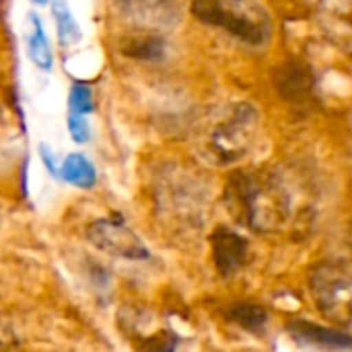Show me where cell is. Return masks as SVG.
<instances>
[{"label": "cell", "instance_id": "obj_13", "mask_svg": "<svg viewBox=\"0 0 352 352\" xmlns=\"http://www.w3.org/2000/svg\"><path fill=\"white\" fill-rule=\"evenodd\" d=\"M52 14H54V21H56V31H58V39H60V45L68 47L76 41H80L82 33H80V27L68 6L66 0H54L52 2Z\"/></svg>", "mask_w": 352, "mask_h": 352}, {"label": "cell", "instance_id": "obj_15", "mask_svg": "<svg viewBox=\"0 0 352 352\" xmlns=\"http://www.w3.org/2000/svg\"><path fill=\"white\" fill-rule=\"evenodd\" d=\"M231 320L245 330H260L262 326H266L268 316L262 307L254 303H241L231 309Z\"/></svg>", "mask_w": 352, "mask_h": 352}, {"label": "cell", "instance_id": "obj_2", "mask_svg": "<svg viewBox=\"0 0 352 352\" xmlns=\"http://www.w3.org/2000/svg\"><path fill=\"white\" fill-rule=\"evenodd\" d=\"M260 111L252 103H235L214 116L206 126L200 153L212 165L225 167L241 161L258 140Z\"/></svg>", "mask_w": 352, "mask_h": 352}, {"label": "cell", "instance_id": "obj_1", "mask_svg": "<svg viewBox=\"0 0 352 352\" xmlns=\"http://www.w3.org/2000/svg\"><path fill=\"white\" fill-rule=\"evenodd\" d=\"M229 212L245 227L270 233L278 231L291 212V200L276 177L264 171H237L225 192Z\"/></svg>", "mask_w": 352, "mask_h": 352}, {"label": "cell", "instance_id": "obj_10", "mask_svg": "<svg viewBox=\"0 0 352 352\" xmlns=\"http://www.w3.org/2000/svg\"><path fill=\"white\" fill-rule=\"evenodd\" d=\"M167 41L163 35L155 31H144L138 37H130L122 43V54L134 58V60H144V62H157L165 58Z\"/></svg>", "mask_w": 352, "mask_h": 352}, {"label": "cell", "instance_id": "obj_8", "mask_svg": "<svg viewBox=\"0 0 352 352\" xmlns=\"http://www.w3.org/2000/svg\"><path fill=\"white\" fill-rule=\"evenodd\" d=\"M314 82H316V76L307 68V64L293 60V62H287L278 68L276 87L289 101L307 99L311 89H314Z\"/></svg>", "mask_w": 352, "mask_h": 352}, {"label": "cell", "instance_id": "obj_11", "mask_svg": "<svg viewBox=\"0 0 352 352\" xmlns=\"http://www.w3.org/2000/svg\"><path fill=\"white\" fill-rule=\"evenodd\" d=\"M29 33H27V54L31 58V62L43 70V72H50L54 68V52H52V45L45 37V31H43V25L39 21L37 14H29Z\"/></svg>", "mask_w": 352, "mask_h": 352}, {"label": "cell", "instance_id": "obj_12", "mask_svg": "<svg viewBox=\"0 0 352 352\" xmlns=\"http://www.w3.org/2000/svg\"><path fill=\"white\" fill-rule=\"evenodd\" d=\"M60 177L80 190H91L97 184V171L95 165L80 153L68 155L60 165Z\"/></svg>", "mask_w": 352, "mask_h": 352}, {"label": "cell", "instance_id": "obj_14", "mask_svg": "<svg viewBox=\"0 0 352 352\" xmlns=\"http://www.w3.org/2000/svg\"><path fill=\"white\" fill-rule=\"evenodd\" d=\"M95 111V99H93V89L82 82L76 80L72 82L70 91H68V113H76V116H89Z\"/></svg>", "mask_w": 352, "mask_h": 352}, {"label": "cell", "instance_id": "obj_9", "mask_svg": "<svg viewBox=\"0 0 352 352\" xmlns=\"http://www.w3.org/2000/svg\"><path fill=\"white\" fill-rule=\"evenodd\" d=\"M289 332L293 338L301 344L309 346H324V349H352V336L338 332V330H328L314 326L305 320H295L289 324Z\"/></svg>", "mask_w": 352, "mask_h": 352}, {"label": "cell", "instance_id": "obj_17", "mask_svg": "<svg viewBox=\"0 0 352 352\" xmlns=\"http://www.w3.org/2000/svg\"><path fill=\"white\" fill-rule=\"evenodd\" d=\"M39 155H41V161H43L45 169H47L54 177H60V169H58V165H56V161H54V155L50 153V148H47L45 144H39Z\"/></svg>", "mask_w": 352, "mask_h": 352}, {"label": "cell", "instance_id": "obj_4", "mask_svg": "<svg viewBox=\"0 0 352 352\" xmlns=\"http://www.w3.org/2000/svg\"><path fill=\"white\" fill-rule=\"evenodd\" d=\"M320 314L340 326H352V272L336 264H320L309 278Z\"/></svg>", "mask_w": 352, "mask_h": 352}, {"label": "cell", "instance_id": "obj_16", "mask_svg": "<svg viewBox=\"0 0 352 352\" xmlns=\"http://www.w3.org/2000/svg\"><path fill=\"white\" fill-rule=\"evenodd\" d=\"M66 122H68L70 136H72V140H74L76 144H87V142L91 140V126H89L87 116L68 113Z\"/></svg>", "mask_w": 352, "mask_h": 352}, {"label": "cell", "instance_id": "obj_5", "mask_svg": "<svg viewBox=\"0 0 352 352\" xmlns=\"http://www.w3.org/2000/svg\"><path fill=\"white\" fill-rule=\"evenodd\" d=\"M87 239L99 252L122 260H146L151 256L148 248L140 237L126 227L122 219H99L87 229Z\"/></svg>", "mask_w": 352, "mask_h": 352}, {"label": "cell", "instance_id": "obj_18", "mask_svg": "<svg viewBox=\"0 0 352 352\" xmlns=\"http://www.w3.org/2000/svg\"><path fill=\"white\" fill-rule=\"evenodd\" d=\"M31 2H35V4H45L47 0H31Z\"/></svg>", "mask_w": 352, "mask_h": 352}, {"label": "cell", "instance_id": "obj_7", "mask_svg": "<svg viewBox=\"0 0 352 352\" xmlns=\"http://www.w3.org/2000/svg\"><path fill=\"white\" fill-rule=\"evenodd\" d=\"M212 258L221 274H235L239 268L248 264L250 243L235 231L221 227L212 235Z\"/></svg>", "mask_w": 352, "mask_h": 352}, {"label": "cell", "instance_id": "obj_3", "mask_svg": "<svg viewBox=\"0 0 352 352\" xmlns=\"http://www.w3.org/2000/svg\"><path fill=\"white\" fill-rule=\"evenodd\" d=\"M190 12L204 25L260 47L272 37V19L258 0H188Z\"/></svg>", "mask_w": 352, "mask_h": 352}, {"label": "cell", "instance_id": "obj_6", "mask_svg": "<svg viewBox=\"0 0 352 352\" xmlns=\"http://www.w3.org/2000/svg\"><path fill=\"white\" fill-rule=\"evenodd\" d=\"M118 14L144 29V31H167L177 27L182 21V6L177 0H113Z\"/></svg>", "mask_w": 352, "mask_h": 352}]
</instances>
